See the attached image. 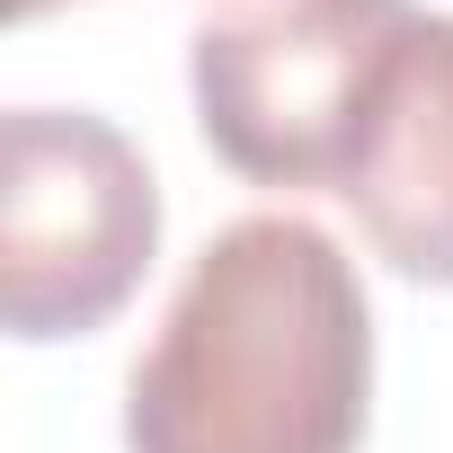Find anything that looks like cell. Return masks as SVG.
<instances>
[{
    "instance_id": "cell-5",
    "label": "cell",
    "mask_w": 453,
    "mask_h": 453,
    "mask_svg": "<svg viewBox=\"0 0 453 453\" xmlns=\"http://www.w3.org/2000/svg\"><path fill=\"white\" fill-rule=\"evenodd\" d=\"M10 10H19V19H36V10H54V0H10Z\"/></svg>"
},
{
    "instance_id": "cell-2",
    "label": "cell",
    "mask_w": 453,
    "mask_h": 453,
    "mask_svg": "<svg viewBox=\"0 0 453 453\" xmlns=\"http://www.w3.org/2000/svg\"><path fill=\"white\" fill-rule=\"evenodd\" d=\"M409 19V0H213V19L187 36L196 125L213 160L258 187L338 196V169Z\"/></svg>"
},
{
    "instance_id": "cell-4",
    "label": "cell",
    "mask_w": 453,
    "mask_h": 453,
    "mask_svg": "<svg viewBox=\"0 0 453 453\" xmlns=\"http://www.w3.org/2000/svg\"><path fill=\"white\" fill-rule=\"evenodd\" d=\"M338 196L409 285H453V10H418L391 45Z\"/></svg>"
},
{
    "instance_id": "cell-3",
    "label": "cell",
    "mask_w": 453,
    "mask_h": 453,
    "mask_svg": "<svg viewBox=\"0 0 453 453\" xmlns=\"http://www.w3.org/2000/svg\"><path fill=\"white\" fill-rule=\"evenodd\" d=\"M160 250V187L89 107H10L0 125V320L10 338L98 329Z\"/></svg>"
},
{
    "instance_id": "cell-1",
    "label": "cell",
    "mask_w": 453,
    "mask_h": 453,
    "mask_svg": "<svg viewBox=\"0 0 453 453\" xmlns=\"http://www.w3.org/2000/svg\"><path fill=\"white\" fill-rule=\"evenodd\" d=\"M373 311L303 213H241L196 250L125 382V453H356Z\"/></svg>"
}]
</instances>
